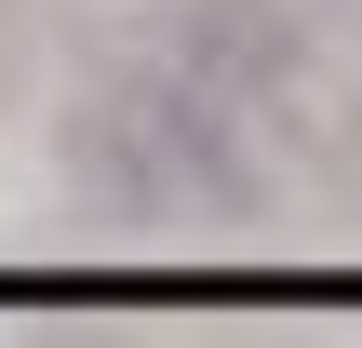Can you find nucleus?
Segmentation results:
<instances>
[{
	"label": "nucleus",
	"instance_id": "f257e3e1",
	"mask_svg": "<svg viewBox=\"0 0 362 348\" xmlns=\"http://www.w3.org/2000/svg\"><path fill=\"white\" fill-rule=\"evenodd\" d=\"M67 174H81L107 215L161 228V241L255 228V201H269L255 121H242L202 67H175V54H134V67L81 80V107H67Z\"/></svg>",
	"mask_w": 362,
	"mask_h": 348
},
{
	"label": "nucleus",
	"instance_id": "f03ea898",
	"mask_svg": "<svg viewBox=\"0 0 362 348\" xmlns=\"http://www.w3.org/2000/svg\"><path fill=\"white\" fill-rule=\"evenodd\" d=\"M175 67H202L242 121H282L296 107V80H309V40H296V13L282 0H202V13H175V40H161Z\"/></svg>",
	"mask_w": 362,
	"mask_h": 348
}]
</instances>
